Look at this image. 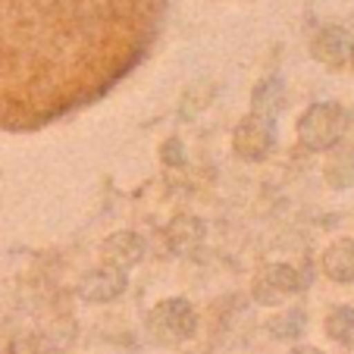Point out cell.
Here are the masks:
<instances>
[{
    "label": "cell",
    "instance_id": "cell-1",
    "mask_svg": "<svg viewBox=\"0 0 354 354\" xmlns=\"http://www.w3.org/2000/svg\"><path fill=\"white\" fill-rule=\"evenodd\" d=\"M348 116L339 104H310L298 120V141L308 151H329L345 135Z\"/></svg>",
    "mask_w": 354,
    "mask_h": 354
},
{
    "label": "cell",
    "instance_id": "cell-2",
    "mask_svg": "<svg viewBox=\"0 0 354 354\" xmlns=\"http://www.w3.org/2000/svg\"><path fill=\"white\" fill-rule=\"evenodd\" d=\"M147 329L154 333V339L173 345V342L192 339L194 329H198V317H194L192 304H188L185 298H167L151 310V317H147Z\"/></svg>",
    "mask_w": 354,
    "mask_h": 354
},
{
    "label": "cell",
    "instance_id": "cell-3",
    "mask_svg": "<svg viewBox=\"0 0 354 354\" xmlns=\"http://www.w3.org/2000/svg\"><path fill=\"white\" fill-rule=\"evenodd\" d=\"M276 145V126H273V116H261V113H251L235 126L232 132V147L235 154L241 160H263V157L273 151Z\"/></svg>",
    "mask_w": 354,
    "mask_h": 354
},
{
    "label": "cell",
    "instance_id": "cell-4",
    "mask_svg": "<svg viewBox=\"0 0 354 354\" xmlns=\"http://www.w3.org/2000/svg\"><path fill=\"white\" fill-rule=\"evenodd\" d=\"M308 286V276L295 270L292 263H273L254 279V301L261 304H279L286 295H295Z\"/></svg>",
    "mask_w": 354,
    "mask_h": 354
},
{
    "label": "cell",
    "instance_id": "cell-5",
    "mask_svg": "<svg viewBox=\"0 0 354 354\" xmlns=\"http://www.w3.org/2000/svg\"><path fill=\"white\" fill-rule=\"evenodd\" d=\"M126 286H129V279H126V273H122V270L97 267V270H91V273L82 276L79 295L85 301H91V304H104V301L120 298V295L126 292Z\"/></svg>",
    "mask_w": 354,
    "mask_h": 354
},
{
    "label": "cell",
    "instance_id": "cell-6",
    "mask_svg": "<svg viewBox=\"0 0 354 354\" xmlns=\"http://www.w3.org/2000/svg\"><path fill=\"white\" fill-rule=\"evenodd\" d=\"M351 47H354V41H351V35L345 32V28H323L320 35L314 38V60H320L323 66H329V69H339V66H345L348 60H351Z\"/></svg>",
    "mask_w": 354,
    "mask_h": 354
},
{
    "label": "cell",
    "instance_id": "cell-7",
    "mask_svg": "<svg viewBox=\"0 0 354 354\" xmlns=\"http://www.w3.org/2000/svg\"><path fill=\"white\" fill-rule=\"evenodd\" d=\"M204 235H207V229H204V223H201L198 216H176V220L163 229L167 248L179 257L194 254V251L204 245Z\"/></svg>",
    "mask_w": 354,
    "mask_h": 354
},
{
    "label": "cell",
    "instance_id": "cell-8",
    "mask_svg": "<svg viewBox=\"0 0 354 354\" xmlns=\"http://www.w3.org/2000/svg\"><path fill=\"white\" fill-rule=\"evenodd\" d=\"M100 254H104L107 267H116L126 273L129 267L141 263V257H145V241H141V235H135V232H113L107 241H104Z\"/></svg>",
    "mask_w": 354,
    "mask_h": 354
},
{
    "label": "cell",
    "instance_id": "cell-9",
    "mask_svg": "<svg viewBox=\"0 0 354 354\" xmlns=\"http://www.w3.org/2000/svg\"><path fill=\"white\" fill-rule=\"evenodd\" d=\"M323 273L333 282H342V286L354 282V239H342L326 248V254H323Z\"/></svg>",
    "mask_w": 354,
    "mask_h": 354
},
{
    "label": "cell",
    "instance_id": "cell-10",
    "mask_svg": "<svg viewBox=\"0 0 354 354\" xmlns=\"http://www.w3.org/2000/svg\"><path fill=\"white\" fill-rule=\"evenodd\" d=\"M304 326H308V317H304V310L292 308V310H286V314L273 317L267 329H270V335H273V339L292 342V339H298V335L304 333Z\"/></svg>",
    "mask_w": 354,
    "mask_h": 354
},
{
    "label": "cell",
    "instance_id": "cell-11",
    "mask_svg": "<svg viewBox=\"0 0 354 354\" xmlns=\"http://www.w3.org/2000/svg\"><path fill=\"white\" fill-rule=\"evenodd\" d=\"M279 104H282V82L276 75H270L254 88V113L273 116L279 110Z\"/></svg>",
    "mask_w": 354,
    "mask_h": 354
},
{
    "label": "cell",
    "instance_id": "cell-12",
    "mask_svg": "<svg viewBox=\"0 0 354 354\" xmlns=\"http://www.w3.org/2000/svg\"><path fill=\"white\" fill-rule=\"evenodd\" d=\"M326 182L333 188H351L354 185V154L342 151V154H333L326 163Z\"/></svg>",
    "mask_w": 354,
    "mask_h": 354
},
{
    "label": "cell",
    "instance_id": "cell-13",
    "mask_svg": "<svg viewBox=\"0 0 354 354\" xmlns=\"http://www.w3.org/2000/svg\"><path fill=\"white\" fill-rule=\"evenodd\" d=\"M326 335L333 342H342V345H348V342L354 339V308H335V310H329V317H326Z\"/></svg>",
    "mask_w": 354,
    "mask_h": 354
},
{
    "label": "cell",
    "instance_id": "cell-14",
    "mask_svg": "<svg viewBox=\"0 0 354 354\" xmlns=\"http://www.w3.org/2000/svg\"><path fill=\"white\" fill-rule=\"evenodd\" d=\"M10 354H57L54 342H47L44 335H22L13 342Z\"/></svg>",
    "mask_w": 354,
    "mask_h": 354
},
{
    "label": "cell",
    "instance_id": "cell-15",
    "mask_svg": "<svg viewBox=\"0 0 354 354\" xmlns=\"http://www.w3.org/2000/svg\"><path fill=\"white\" fill-rule=\"evenodd\" d=\"M160 157H163V163H167V167H182V163H185V151H182V141H179V138H169L167 145H163Z\"/></svg>",
    "mask_w": 354,
    "mask_h": 354
},
{
    "label": "cell",
    "instance_id": "cell-16",
    "mask_svg": "<svg viewBox=\"0 0 354 354\" xmlns=\"http://www.w3.org/2000/svg\"><path fill=\"white\" fill-rule=\"evenodd\" d=\"M292 354H323L320 348H310V345H304V348H295Z\"/></svg>",
    "mask_w": 354,
    "mask_h": 354
},
{
    "label": "cell",
    "instance_id": "cell-17",
    "mask_svg": "<svg viewBox=\"0 0 354 354\" xmlns=\"http://www.w3.org/2000/svg\"><path fill=\"white\" fill-rule=\"evenodd\" d=\"M351 66H354V47H351Z\"/></svg>",
    "mask_w": 354,
    "mask_h": 354
}]
</instances>
